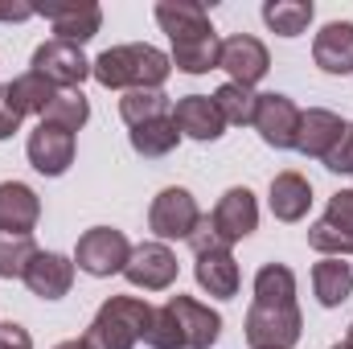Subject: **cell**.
I'll use <instances>...</instances> for the list:
<instances>
[{"mask_svg": "<svg viewBox=\"0 0 353 349\" xmlns=\"http://www.w3.org/2000/svg\"><path fill=\"white\" fill-rule=\"evenodd\" d=\"M173 74V62L157 46H111L90 62V79L107 90H161Z\"/></svg>", "mask_w": 353, "mask_h": 349, "instance_id": "6da1fadb", "label": "cell"}, {"mask_svg": "<svg viewBox=\"0 0 353 349\" xmlns=\"http://www.w3.org/2000/svg\"><path fill=\"white\" fill-rule=\"evenodd\" d=\"M148 325H152V304L148 300L111 296V300L99 304L83 341H87V349H132L136 341L148 337Z\"/></svg>", "mask_w": 353, "mask_h": 349, "instance_id": "7a4b0ae2", "label": "cell"}, {"mask_svg": "<svg viewBox=\"0 0 353 349\" xmlns=\"http://www.w3.org/2000/svg\"><path fill=\"white\" fill-rule=\"evenodd\" d=\"M128 259H132V243L115 226H90L87 235L79 239V247H74V267L94 275V279L123 275Z\"/></svg>", "mask_w": 353, "mask_h": 349, "instance_id": "3957f363", "label": "cell"}, {"mask_svg": "<svg viewBox=\"0 0 353 349\" xmlns=\"http://www.w3.org/2000/svg\"><path fill=\"white\" fill-rule=\"evenodd\" d=\"M201 222V210H197V197L181 185H169L152 197V210H148V226L157 235V243H173V239H185L197 230Z\"/></svg>", "mask_w": 353, "mask_h": 349, "instance_id": "277c9868", "label": "cell"}, {"mask_svg": "<svg viewBox=\"0 0 353 349\" xmlns=\"http://www.w3.org/2000/svg\"><path fill=\"white\" fill-rule=\"evenodd\" d=\"M251 349H292L304 333V317L296 304L288 308H267V304H251L247 325H243Z\"/></svg>", "mask_w": 353, "mask_h": 349, "instance_id": "5b68a950", "label": "cell"}, {"mask_svg": "<svg viewBox=\"0 0 353 349\" xmlns=\"http://www.w3.org/2000/svg\"><path fill=\"white\" fill-rule=\"evenodd\" d=\"M165 308H169V317H173V325H176V346L181 349H214L218 346V337H222V317H218L210 304H201V300L176 292V296L165 300Z\"/></svg>", "mask_w": 353, "mask_h": 349, "instance_id": "8992f818", "label": "cell"}, {"mask_svg": "<svg viewBox=\"0 0 353 349\" xmlns=\"http://www.w3.org/2000/svg\"><path fill=\"white\" fill-rule=\"evenodd\" d=\"M300 107L288 99V94H279V90H267L259 94V107H255V132H259V140H263L267 148H275V152H288V148H296V136H300Z\"/></svg>", "mask_w": 353, "mask_h": 349, "instance_id": "52a82bcc", "label": "cell"}, {"mask_svg": "<svg viewBox=\"0 0 353 349\" xmlns=\"http://www.w3.org/2000/svg\"><path fill=\"white\" fill-rule=\"evenodd\" d=\"M33 74H41L58 90H79L83 79H90V58L79 46H66V41L50 37V41H41L33 50Z\"/></svg>", "mask_w": 353, "mask_h": 349, "instance_id": "ba28073f", "label": "cell"}, {"mask_svg": "<svg viewBox=\"0 0 353 349\" xmlns=\"http://www.w3.org/2000/svg\"><path fill=\"white\" fill-rule=\"evenodd\" d=\"M210 222H214V235H218V243L230 251L239 239L255 235V226H259V201H255V193H251L247 185H234V189H226V193L218 197V206H214Z\"/></svg>", "mask_w": 353, "mask_h": 349, "instance_id": "9c48e42d", "label": "cell"}, {"mask_svg": "<svg viewBox=\"0 0 353 349\" xmlns=\"http://www.w3.org/2000/svg\"><path fill=\"white\" fill-rule=\"evenodd\" d=\"M25 152H29V165L41 177H62L74 165V132H66V128L41 119V123L29 132Z\"/></svg>", "mask_w": 353, "mask_h": 349, "instance_id": "30bf717a", "label": "cell"}, {"mask_svg": "<svg viewBox=\"0 0 353 349\" xmlns=\"http://www.w3.org/2000/svg\"><path fill=\"white\" fill-rule=\"evenodd\" d=\"M123 279H128L132 288H144V292H165V288H173L176 255L169 251V243H140V247H132V259L123 267Z\"/></svg>", "mask_w": 353, "mask_h": 349, "instance_id": "8fae6325", "label": "cell"}, {"mask_svg": "<svg viewBox=\"0 0 353 349\" xmlns=\"http://www.w3.org/2000/svg\"><path fill=\"white\" fill-rule=\"evenodd\" d=\"M218 70H226L230 83H239V87H255V83H263V74L271 70V54H267V46L259 37L234 33V37L222 41V62H218Z\"/></svg>", "mask_w": 353, "mask_h": 349, "instance_id": "7c38bea8", "label": "cell"}, {"mask_svg": "<svg viewBox=\"0 0 353 349\" xmlns=\"http://www.w3.org/2000/svg\"><path fill=\"white\" fill-rule=\"evenodd\" d=\"M37 12L50 17L54 25V41H66V46H87L90 37L99 33L103 25V8L94 0H70V4H41Z\"/></svg>", "mask_w": 353, "mask_h": 349, "instance_id": "4fadbf2b", "label": "cell"}, {"mask_svg": "<svg viewBox=\"0 0 353 349\" xmlns=\"http://www.w3.org/2000/svg\"><path fill=\"white\" fill-rule=\"evenodd\" d=\"M41 222V197L25 181H0V235H33Z\"/></svg>", "mask_w": 353, "mask_h": 349, "instance_id": "5bb4252c", "label": "cell"}, {"mask_svg": "<svg viewBox=\"0 0 353 349\" xmlns=\"http://www.w3.org/2000/svg\"><path fill=\"white\" fill-rule=\"evenodd\" d=\"M173 123H176V132H181V136L201 140V144L222 140V132H226V119H222V111L214 107V99H210V94H185V99H176Z\"/></svg>", "mask_w": 353, "mask_h": 349, "instance_id": "9a60e30c", "label": "cell"}, {"mask_svg": "<svg viewBox=\"0 0 353 349\" xmlns=\"http://www.w3.org/2000/svg\"><path fill=\"white\" fill-rule=\"evenodd\" d=\"M25 288L37 300H62L74 288V259L58 251H37V259L25 267Z\"/></svg>", "mask_w": 353, "mask_h": 349, "instance_id": "2e32d148", "label": "cell"}, {"mask_svg": "<svg viewBox=\"0 0 353 349\" xmlns=\"http://www.w3.org/2000/svg\"><path fill=\"white\" fill-rule=\"evenodd\" d=\"M345 132V119L337 111L325 107H308L300 115V136H296V152H304L308 161H325L329 148L337 144V136Z\"/></svg>", "mask_w": 353, "mask_h": 349, "instance_id": "e0dca14e", "label": "cell"}, {"mask_svg": "<svg viewBox=\"0 0 353 349\" xmlns=\"http://www.w3.org/2000/svg\"><path fill=\"white\" fill-rule=\"evenodd\" d=\"M312 62L325 74H353V21H329L312 41Z\"/></svg>", "mask_w": 353, "mask_h": 349, "instance_id": "ac0fdd59", "label": "cell"}, {"mask_svg": "<svg viewBox=\"0 0 353 349\" xmlns=\"http://www.w3.org/2000/svg\"><path fill=\"white\" fill-rule=\"evenodd\" d=\"M267 206H271V214H275L279 222H300V218L308 214V206H312V185H308V177L296 173V169L275 173L271 177V197H267Z\"/></svg>", "mask_w": 353, "mask_h": 349, "instance_id": "d6986e66", "label": "cell"}, {"mask_svg": "<svg viewBox=\"0 0 353 349\" xmlns=\"http://www.w3.org/2000/svg\"><path fill=\"white\" fill-rule=\"evenodd\" d=\"M169 62H173L181 74H210V70H218V62H222V37H218L214 29H210V33L181 37V41H173Z\"/></svg>", "mask_w": 353, "mask_h": 349, "instance_id": "ffe728a7", "label": "cell"}, {"mask_svg": "<svg viewBox=\"0 0 353 349\" xmlns=\"http://www.w3.org/2000/svg\"><path fill=\"white\" fill-rule=\"evenodd\" d=\"M193 275H197L201 292H210V296H218V300H234V296H239V283H243L239 263H234L230 251H205V255H197Z\"/></svg>", "mask_w": 353, "mask_h": 349, "instance_id": "44dd1931", "label": "cell"}, {"mask_svg": "<svg viewBox=\"0 0 353 349\" xmlns=\"http://www.w3.org/2000/svg\"><path fill=\"white\" fill-rule=\"evenodd\" d=\"M157 21L169 33V41H181V37H193V33H210L214 29L205 4H197V0H161L157 4Z\"/></svg>", "mask_w": 353, "mask_h": 349, "instance_id": "7402d4cb", "label": "cell"}, {"mask_svg": "<svg viewBox=\"0 0 353 349\" xmlns=\"http://www.w3.org/2000/svg\"><path fill=\"white\" fill-rule=\"evenodd\" d=\"M312 292L321 308H337L353 296V267L345 259H321L312 267Z\"/></svg>", "mask_w": 353, "mask_h": 349, "instance_id": "603a6c76", "label": "cell"}, {"mask_svg": "<svg viewBox=\"0 0 353 349\" xmlns=\"http://www.w3.org/2000/svg\"><path fill=\"white\" fill-rule=\"evenodd\" d=\"M128 140H132V148H136L144 161H161V157H169L176 144H181V132H176L173 115H161V119H148V123L132 128Z\"/></svg>", "mask_w": 353, "mask_h": 349, "instance_id": "cb8c5ba5", "label": "cell"}, {"mask_svg": "<svg viewBox=\"0 0 353 349\" xmlns=\"http://www.w3.org/2000/svg\"><path fill=\"white\" fill-rule=\"evenodd\" d=\"M255 304L267 308H288L296 304V275L288 263H263L255 275Z\"/></svg>", "mask_w": 353, "mask_h": 349, "instance_id": "d4e9b609", "label": "cell"}, {"mask_svg": "<svg viewBox=\"0 0 353 349\" xmlns=\"http://www.w3.org/2000/svg\"><path fill=\"white\" fill-rule=\"evenodd\" d=\"M263 21H267V29L279 33V37H300L312 25V4L308 0H267Z\"/></svg>", "mask_w": 353, "mask_h": 349, "instance_id": "484cf974", "label": "cell"}, {"mask_svg": "<svg viewBox=\"0 0 353 349\" xmlns=\"http://www.w3.org/2000/svg\"><path fill=\"white\" fill-rule=\"evenodd\" d=\"M214 99V107L222 111V119L226 123H234V128H251L255 123V107H259V94L251 87H239V83H222V87L210 94Z\"/></svg>", "mask_w": 353, "mask_h": 349, "instance_id": "4316f807", "label": "cell"}, {"mask_svg": "<svg viewBox=\"0 0 353 349\" xmlns=\"http://www.w3.org/2000/svg\"><path fill=\"white\" fill-rule=\"evenodd\" d=\"M169 115V94L165 90H123L119 99V119L128 128H140L148 119H161Z\"/></svg>", "mask_w": 353, "mask_h": 349, "instance_id": "83f0119b", "label": "cell"}, {"mask_svg": "<svg viewBox=\"0 0 353 349\" xmlns=\"http://www.w3.org/2000/svg\"><path fill=\"white\" fill-rule=\"evenodd\" d=\"M46 123H58V128H66V132H79V128H87L90 119V103L83 90H58L54 94V103L46 107V115H41Z\"/></svg>", "mask_w": 353, "mask_h": 349, "instance_id": "f1b7e54d", "label": "cell"}, {"mask_svg": "<svg viewBox=\"0 0 353 349\" xmlns=\"http://www.w3.org/2000/svg\"><path fill=\"white\" fill-rule=\"evenodd\" d=\"M37 259L33 235H0V279H25V267Z\"/></svg>", "mask_w": 353, "mask_h": 349, "instance_id": "f546056e", "label": "cell"}, {"mask_svg": "<svg viewBox=\"0 0 353 349\" xmlns=\"http://www.w3.org/2000/svg\"><path fill=\"white\" fill-rule=\"evenodd\" d=\"M8 87H12V99L21 103V111H25V115H46V107H50V103H54V94H58L54 83H46V79H41V74H33V70H29V74H21V79H12Z\"/></svg>", "mask_w": 353, "mask_h": 349, "instance_id": "4dcf8cb0", "label": "cell"}, {"mask_svg": "<svg viewBox=\"0 0 353 349\" xmlns=\"http://www.w3.org/2000/svg\"><path fill=\"white\" fill-rule=\"evenodd\" d=\"M308 247L321 251L325 259H350L353 255V235L337 230V226H329V222L321 218V222L308 226Z\"/></svg>", "mask_w": 353, "mask_h": 349, "instance_id": "1f68e13d", "label": "cell"}, {"mask_svg": "<svg viewBox=\"0 0 353 349\" xmlns=\"http://www.w3.org/2000/svg\"><path fill=\"white\" fill-rule=\"evenodd\" d=\"M325 169H329V173H350L353 177V123H345V132H341L337 144L329 148Z\"/></svg>", "mask_w": 353, "mask_h": 349, "instance_id": "d6a6232c", "label": "cell"}, {"mask_svg": "<svg viewBox=\"0 0 353 349\" xmlns=\"http://www.w3.org/2000/svg\"><path fill=\"white\" fill-rule=\"evenodd\" d=\"M325 222H329V226H337V230H345V235H353V189H341V193H333V197H329Z\"/></svg>", "mask_w": 353, "mask_h": 349, "instance_id": "836d02e7", "label": "cell"}, {"mask_svg": "<svg viewBox=\"0 0 353 349\" xmlns=\"http://www.w3.org/2000/svg\"><path fill=\"white\" fill-rule=\"evenodd\" d=\"M21 119H25V111H21V103L12 99V87H8V83H0V140L17 136Z\"/></svg>", "mask_w": 353, "mask_h": 349, "instance_id": "e575fe53", "label": "cell"}, {"mask_svg": "<svg viewBox=\"0 0 353 349\" xmlns=\"http://www.w3.org/2000/svg\"><path fill=\"white\" fill-rule=\"evenodd\" d=\"M0 349H33V337L17 321H0Z\"/></svg>", "mask_w": 353, "mask_h": 349, "instance_id": "d590c367", "label": "cell"}, {"mask_svg": "<svg viewBox=\"0 0 353 349\" xmlns=\"http://www.w3.org/2000/svg\"><path fill=\"white\" fill-rule=\"evenodd\" d=\"M33 12V4H0V21H29Z\"/></svg>", "mask_w": 353, "mask_h": 349, "instance_id": "8d00e7d4", "label": "cell"}, {"mask_svg": "<svg viewBox=\"0 0 353 349\" xmlns=\"http://www.w3.org/2000/svg\"><path fill=\"white\" fill-rule=\"evenodd\" d=\"M54 349H87V341L79 337V341H62V346H54Z\"/></svg>", "mask_w": 353, "mask_h": 349, "instance_id": "74e56055", "label": "cell"}, {"mask_svg": "<svg viewBox=\"0 0 353 349\" xmlns=\"http://www.w3.org/2000/svg\"><path fill=\"white\" fill-rule=\"evenodd\" d=\"M345 346H350V349H353V325H350V337H345Z\"/></svg>", "mask_w": 353, "mask_h": 349, "instance_id": "f35d334b", "label": "cell"}, {"mask_svg": "<svg viewBox=\"0 0 353 349\" xmlns=\"http://www.w3.org/2000/svg\"><path fill=\"white\" fill-rule=\"evenodd\" d=\"M333 349H350V346H345V341H341V346H333Z\"/></svg>", "mask_w": 353, "mask_h": 349, "instance_id": "ab89813d", "label": "cell"}]
</instances>
